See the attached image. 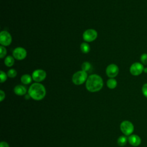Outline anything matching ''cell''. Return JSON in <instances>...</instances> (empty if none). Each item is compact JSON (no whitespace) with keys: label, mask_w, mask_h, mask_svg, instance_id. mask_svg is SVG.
Masks as SVG:
<instances>
[{"label":"cell","mask_w":147,"mask_h":147,"mask_svg":"<svg viewBox=\"0 0 147 147\" xmlns=\"http://www.w3.org/2000/svg\"><path fill=\"white\" fill-rule=\"evenodd\" d=\"M81 68H82V70L87 72L91 70V69L92 68V66H91V64L89 62L85 61L82 64Z\"/></svg>","instance_id":"obj_18"},{"label":"cell","mask_w":147,"mask_h":147,"mask_svg":"<svg viewBox=\"0 0 147 147\" xmlns=\"http://www.w3.org/2000/svg\"><path fill=\"white\" fill-rule=\"evenodd\" d=\"M120 129L125 136H130L134 131V127L129 121H123L120 124Z\"/></svg>","instance_id":"obj_4"},{"label":"cell","mask_w":147,"mask_h":147,"mask_svg":"<svg viewBox=\"0 0 147 147\" xmlns=\"http://www.w3.org/2000/svg\"><path fill=\"white\" fill-rule=\"evenodd\" d=\"M144 65L139 62H135L133 63L130 67V72L133 76H138L141 75L144 71Z\"/></svg>","instance_id":"obj_7"},{"label":"cell","mask_w":147,"mask_h":147,"mask_svg":"<svg viewBox=\"0 0 147 147\" xmlns=\"http://www.w3.org/2000/svg\"><path fill=\"white\" fill-rule=\"evenodd\" d=\"M0 147H9V145L5 141H1L0 143Z\"/></svg>","instance_id":"obj_25"},{"label":"cell","mask_w":147,"mask_h":147,"mask_svg":"<svg viewBox=\"0 0 147 147\" xmlns=\"http://www.w3.org/2000/svg\"><path fill=\"white\" fill-rule=\"evenodd\" d=\"M142 92L144 96L147 98V83L143 84L142 87Z\"/></svg>","instance_id":"obj_23"},{"label":"cell","mask_w":147,"mask_h":147,"mask_svg":"<svg viewBox=\"0 0 147 147\" xmlns=\"http://www.w3.org/2000/svg\"><path fill=\"white\" fill-rule=\"evenodd\" d=\"M27 52L23 47H18L16 48L13 51V56L14 59L18 60H22L26 58Z\"/></svg>","instance_id":"obj_9"},{"label":"cell","mask_w":147,"mask_h":147,"mask_svg":"<svg viewBox=\"0 0 147 147\" xmlns=\"http://www.w3.org/2000/svg\"><path fill=\"white\" fill-rule=\"evenodd\" d=\"M14 92L17 95L22 96L26 94L27 90L26 87L22 85H17L14 88Z\"/></svg>","instance_id":"obj_12"},{"label":"cell","mask_w":147,"mask_h":147,"mask_svg":"<svg viewBox=\"0 0 147 147\" xmlns=\"http://www.w3.org/2000/svg\"><path fill=\"white\" fill-rule=\"evenodd\" d=\"M4 63L8 67H12L14 64V57L11 56H6L5 58Z\"/></svg>","instance_id":"obj_14"},{"label":"cell","mask_w":147,"mask_h":147,"mask_svg":"<svg viewBox=\"0 0 147 147\" xmlns=\"http://www.w3.org/2000/svg\"><path fill=\"white\" fill-rule=\"evenodd\" d=\"M98 37V32L94 29L86 30L83 33V38L87 42L94 41Z\"/></svg>","instance_id":"obj_5"},{"label":"cell","mask_w":147,"mask_h":147,"mask_svg":"<svg viewBox=\"0 0 147 147\" xmlns=\"http://www.w3.org/2000/svg\"><path fill=\"white\" fill-rule=\"evenodd\" d=\"M106 84L109 88L114 89L117 86V82L114 78H110L107 80Z\"/></svg>","instance_id":"obj_15"},{"label":"cell","mask_w":147,"mask_h":147,"mask_svg":"<svg viewBox=\"0 0 147 147\" xmlns=\"http://www.w3.org/2000/svg\"><path fill=\"white\" fill-rule=\"evenodd\" d=\"M143 72H145V73H147V67H144Z\"/></svg>","instance_id":"obj_26"},{"label":"cell","mask_w":147,"mask_h":147,"mask_svg":"<svg viewBox=\"0 0 147 147\" xmlns=\"http://www.w3.org/2000/svg\"><path fill=\"white\" fill-rule=\"evenodd\" d=\"M5 98V93L3 90H0V101L2 102Z\"/></svg>","instance_id":"obj_24"},{"label":"cell","mask_w":147,"mask_h":147,"mask_svg":"<svg viewBox=\"0 0 147 147\" xmlns=\"http://www.w3.org/2000/svg\"><path fill=\"white\" fill-rule=\"evenodd\" d=\"M12 37L9 32L6 30L1 31L0 33V44L3 47H7L11 44Z\"/></svg>","instance_id":"obj_6"},{"label":"cell","mask_w":147,"mask_h":147,"mask_svg":"<svg viewBox=\"0 0 147 147\" xmlns=\"http://www.w3.org/2000/svg\"><path fill=\"white\" fill-rule=\"evenodd\" d=\"M0 50H1V52H0V57L1 59H3V57H5V56L6 55L7 53V51L6 49L5 48V47L1 45L0 47Z\"/></svg>","instance_id":"obj_22"},{"label":"cell","mask_w":147,"mask_h":147,"mask_svg":"<svg viewBox=\"0 0 147 147\" xmlns=\"http://www.w3.org/2000/svg\"><path fill=\"white\" fill-rule=\"evenodd\" d=\"M119 73V68L115 64H109L106 69V74L110 78H114L117 76Z\"/></svg>","instance_id":"obj_10"},{"label":"cell","mask_w":147,"mask_h":147,"mask_svg":"<svg viewBox=\"0 0 147 147\" xmlns=\"http://www.w3.org/2000/svg\"><path fill=\"white\" fill-rule=\"evenodd\" d=\"M140 61L143 65H147V53H144L141 55Z\"/></svg>","instance_id":"obj_20"},{"label":"cell","mask_w":147,"mask_h":147,"mask_svg":"<svg viewBox=\"0 0 147 147\" xmlns=\"http://www.w3.org/2000/svg\"><path fill=\"white\" fill-rule=\"evenodd\" d=\"M103 86L102 78L97 74H92L88 76L86 82V89L91 92H95L100 91Z\"/></svg>","instance_id":"obj_1"},{"label":"cell","mask_w":147,"mask_h":147,"mask_svg":"<svg viewBox=\"0 0 147 147\" xmlns=\"http://www.w3.org/2000/svg\"><path fill=\"white\" fill-rule=\"evenodd\" d=\"M80 47L82 52L83 53H88L90 51V46L87 42H82Z\"/></svg>","instance_id":"obj_17"},{"label":"cell","mask_w":147,"mask_h":147,"mask_svg":"<svg viewBox=\"0 0 147 147\" xmlns=\"http://www.w3.org/2000/svg\"><path fill=\"white\" fill-rule=\"evenodd\" d=\"M128 142L133 146H138L141 143V139L137 134H131L128 137Z\"/></svg>","instance_id":"obj_11"},{"label":"cell","mask_w":147,"mask_h":147,"mask_svg":"<svg viewBox=\"0 0 147 147\" xmlns=\"http://www.w3.org/2000/svg\"><path fill=\"white\" fill-rule=\"evenodd\" d=\"M128 141V138L125 136H121L117 140V144L119 146H125Z\"/></svg>","instance_id":"obj_16"},{"label":"cell","mask_w":147,"mask_h":147,"mask_svg":"<svg viewBox=\"0 0 147 147\" xmlns=\"http://www.w3.org/2000/svg\"><path fill=\"white\" fill-rule=\"evenodd\" d=\"M32 77L29 74H24L21 77V82L24 84H29L32 82Z\"/></svg>","instance_id":"obj_13"},{"label":"cell","mask_w":147,"mask_h":147,"mask_svg":"<svg viewBox=\"0 0 147 147\" xmlns=\"http://www.w3.org/2000/svg\"><path fill=\"white\" fill-rule=\"evenodd\" d=\"M32 77L34 82L39 83L45 79L47 77V73L44 70L41 69H35L32 73Z\"/></svg>","instance_id":"obj_8"},{"label":"cell","mask_w":147,"mask_h":147,"mask_svg":"<svg viewBox=\"0 0 147 147\" xmlns=\"http://www.w3.org/2000/svg\"><path fill=\"white\" fill-rule=\"evenodd\" d=\"M28 94L35 100H42L46 95L45 87L40 83H34L29 88Z\"/></svg>","instance_id":"obj_2"},{"label":"cell","mask_w":147,"mask_h":147,"mask_svg":"<svg viewBox=\"0 0 147 147\" xmlns=\"http://www.w3.org/2000/svg\"><path fill=\"white\" fill-rule=\"evenodd\" d=\"M7 75L8 77H9L10 78H14L17 76V72L15 69L11 68L9 70H8V71L7 72Z\"/></svg>","instance_id":"obj_19"},{"label":"cell","mask_w":147,"mask_h":147,"mask_svg":"<svg viewBox=\"0 0 147 147\" xmlns=\"http://www.w3.org/2000/svg\"><path fill=\"white\" fill-rule=\"evenodd\" d=\"M87 78V73L80 70L74 74L72 77V81L75 85H81L86 82Z\"/></svg>","instance_id":"obj_3"},{"label":"cell","mask_w":147,"mask_h":147,"mask_svg":"<svg viewBox=\"0 0 147 147\" xmlns=\"http://www.w3.org/2000/svg\"><path fill=\"white\" fill-rule=\"evenodd\" d=\"M7 75L4 71L1 70L0 72V78H1L0 82L1 83L5 82L7 80Z\"/></svg>","instance_id":"obj_21"}]
</instances>
